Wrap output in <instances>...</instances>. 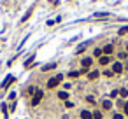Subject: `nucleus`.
Masks as SVG:
<instances>
[{
  "label": "nucleus",
  "mask_w": 128,
  "mask_h": 119,
  "mask_svg": "<svg viewBox=\"0 0 128 119\" xmlns=\"http://www.w3.org/2000/svg\"><path fill=\"white\" fill-rule=\"evenodd\" d=\"M42 96H44V91H40V89H37L35 95H33V98H32V105H39L40 100H42Z\"/></svg>",
  "instance_id": "obj_1"
},
{
  "label": "nucleus",
  "mask_w": 128,
  "mask_h": 119,
  "mask_svg": "<svg viewBox=\"0 0 128 119\" xmlns=\"http://www.w3.org/2000/svg\"><path fill=\"white\" fill-rule=\"evenodd\" d=\"M12 81H14V77H12V75H7V77H5V81L2 82V89H7V88H9V84L12 82Z\"/></svg>",
  "instance_id": "obj_2"
},
{
  "label": "nucleus",
  "mask_w": 128,
  "mask_h": 119,
  "mask_svg": "<svg viewBox=\"0 0 128 119\" xmlns=\"http://www.w3.org/2000/svg\"><path fill=\"white\" fill-rule=\"evenodd\" d=\"M121 70H123V65L121 63H114V65H112V72H114V74H121Z\"/></svg>",
  "instance_id": "obj_3"
},
{
  "label": "nucleus",
  "mask_w": 128,
  "mask_h": 119,
  "mask_svg": "<svg viewBox=\"0 0 128 119\" xmlns=\"http://www.w3.org/2000/svg\"><path fill=\"white\" fill-rule=\"evenodd\" d=\"M81 119H93V112H89V110H82V112H81Z\"/></svg>",
  "instance_id": "obj_4"
},
{
  "label": "nucleus",
  "mask_w": 128,
  "mask_h": 119,
  "mask_svg": "<svg viewBox=\"0 0 128 119\" xmlns=\"http://www.w3.org/2000/svg\"><path fill=\"white\" fill-rule=\"evenodd\" d=\"M58 82H60V81H58L56 77H53V79H49V81H48V88H56V86H58Z\"/></svg>",
  "instance_id": "obj_5"
},
{
  "label": "nucleus",
  "mask_w": 128,
  "mask_h": 119,
  "mask_svg": "<svg viewBox=\"0 0 128 119\" xmlns=\"http://www.w3.org/2000/svg\"><path fill=\"white\" fill-rule=\"evenodd\" d=\"M81 63H82V67H84V68H88V67L91 65V58H88V56H86V58H82V60H81Z\"/></svg>",
  "instance_id": "obj_6"
},
{
  "label": "nucleus",
  "mask_w": 128,
  "mask_h": 119,
  "mask_svg": "<svg viewBox=\"0 0 128 119\" xmlns=\"http://www.w3.org/2000/svg\"><path fill=\"white\" fill-rule=\"evenodd\" d=\"M102 107H104L105 110H111V109H112V102H109V100H104V102H102Z\"/></svg>",
  "instance_id": "obj_7"
},
{
  "label": "nucleus",
  "mask_w": 128,
  "mask_h": 119,
  "mask_svg": "<svg viewBox=\"0 0 128 119\" xmlns=\"http://www.w3.org/2000/svg\"><path fill=\"white\" fill-rule=\"evenodd\" d=\"M100 60V65H107V63H111V56H102V58H98Z\"/></svg>",
  "instance_id": "obj_8"
},
{
  "label": "nucleus",
  "mask_w": 128,
  "mask_h": 119,
  "mask_svg": "<svg viewBox=\"0 0 128 119\" xmlns=\"http://www.w3.org/2000/svg\"><path fill=\"white\" fill-rule=\"evenodd\" d=\"M96 77H98V72H96V70H91V72L88 74V79H89V81H93V79H96Z\"/></svg>",
  "instance_id": "obj_9"
},
{
  "label": "nucleus",
  "mask_w": 128,
  "mask_h": 119,
  "mask_svg": "<svg viewBox=\"0 0 128 119\" xmlns=\"http://www.w3.org/2000/svg\"><path fill=\"white\" fill-rule=\"evenodd\" d=\"M112 49H114V47H112V44H107V46H105V47H104V53H105V54H107V56H109V54L112 53Z\"/></svg>",
  "instance_id": "obj_10"
},
{
  "label": "nucleus",
  "mask_w": 128,
  "mask_h": 119,
  "mask_svg": "<svg viewBox=\"0 0 128 119\" xmlns=\"http://www.w3.org/2000/svg\"><path fill=\"white\" fill-rule=\"evenodd\" d=\"M53 68H56V63H49V65H46V67H42V70H44V72L53 70Z\"/></svg>",
  "instance_id": "obj_11"
},
{
  "label": "nucleus",
  "mask_w": 128,
  "mask_h": 119,
  "mask_svg": "<svg viewBox=\"0 0 128 119\" xmlns=\"http://www.w3.org/2000/svg\"><path fill=\"white\" fill-rule=\"evenodd\" d=\"M30 14H32V9H30V11H26V14H25V16L23 18H21V23H25V21L30 18Z\"/></svg>",
  "instance_id": "obj_12"
},
{
  "label": "nucleus",
  "mask_w": 128,
  "mask_h": 119,
  "mask_svg": "<svg viewBox=\"0 0 128 119\" xmlns=\"http://www.w3.org/2000/svg\"><path fill=\"white\" fill-rule=\"evenodd\" d=\"M79 74H81L79 70H72V72H69V77H77Z\"/></svg>",
  "instance_id": "obj_13"
},
{
  "label": "nucleus",
  "mask_w": 128,
  "mask_h": 119,
  "mask_svg": "<svg viewBox=\"0 0 128 119\" xmlns=\"http://www.w3.org/2000/svg\"><path fill=\"white\" fill-rule=\"evenodd\" d=\"M107 16H109L107 12H96L95 14V18H107Z\"/></svg>",
  "instance_id": "obj_14"
},
{
  "label": "nucleus",
  "mask_w": 128,
  "mask_h": 119,
  "mask_svg": "<svg viewBox=\"0 0 128 119\" xmlns=\"http://www.w3.org/2000/svg\"><path fill=\"white\" fill-rule=\"evenodd\" d=\"M93 119H102V112H100V110H96V112H93Z\"/></svg>",
  "instance_id": "obj_15"
},
{
  "label": "nucleus",
  "mask_w": 128,
  "mask_h": 119,
  "mask_svg": "<svg viewBox=\"0 0 128 119\" xmlns=\"http://www.w3.org/2000/svg\"><path fill=\"white\" fill-rule=\"evenodd\" d=\"M2 112H4V116H5V119L9 117V114H7V107H5V103H2Z\"/></svg>",
  "instance_id": "obj_16"
},
{
  "label": "nucleus",
  "mask_w": 128,
  "mask_h": 119,
  "mask_svg": "<svg viewBox=\"0 0 128 119\" xmlns=\"http://www.w3.org/2000/svg\"><path fill=\"white\" fill-rule=\"evenodd\" d=\"M102 53H104V51H102V49H98V47H96V49L93 51V54H95V56H100Z\"/></svg>",
  "instance_id": "obj_17"
},
{
  "label": "nucleus",
  "mask_w": 128,
  "mask_h": 119,
  "mask_svg": "<svg viewBox=\"0 0 128 119\" xmlns=\"http://www.w3.org/2000/svg\"><path fill=\"white\" fill-rule=\"evenodd\" d=\"M58 96H60V98H63V100H65V98H67V96H69V95H67L65 91H60V93H58Z\"/></svg>",
  "instance_id": "obj_18"
},
{
  "label": "nucleus",
  "mask_w": 128,
  "mask_h": 119,
  "mask_svg": "<svg viewBox=\"0 0 128 119\" xmlns=\"http://www.w3.org/2000/svg\"><path fill=\"white\" fill-rule=\"evenodd\" d=\"M123 33H128V26H123L121 30H119V35H123Z\"/></svg>",
  "instance_id": "obj_19"
},
{
  "label": "nucleus",
  "mask_w": 128,
  "mask_h": 119,
  "mask_svg": "<svg viewBox=\"0 0 128 119\" xmlns=\"http://www.w3.org/2000/svg\"><path fill=\"white\" fill-rule=\"evenodd\" d=\"M119 95H121V96H123V98H125V96L128 95V89H125V88H123V89H121V91H119Z\"/></svg>",
  "instance_id": "obj_20"
},
{
  "label": "nucleus",
  "mask_w": 128,
  "mask_h": 119,
  "mask_svg": "<svg viewBox=\"0 0 128 119\" xmlns=\"http://www.w3.org/2000/svg\"><path fill=\"white\" fill-rule=\"evenodd\" d=\"M86 46H88V44H82V46H79V47H77V53H82V51H84V47H86Z\"/></svg>",
  "instance_id": "obj_21"
},
{
  "label": "nucleus",
  "mask_w": 128,
  "mask_h": 119,
  "mask_svg": "<svg viewBox=\"0 0 128 119\" xmlns=\"http://www.w3.org/2000/svg\"><path fill=\"white\" fill-rule=\"evenodd\" d=\"M86 100H88L89 103H95V102H96V100L93 98V96H91V95H89V96H86Z\"/></svg>",
  "instance_id": "obj_22"
},
{
  "label": "nucleus",
  "mask_w": 128,
  "mask_h": 119,
  "mask_svg": "<svg viewBox=\"0 0 128 119\" xmlns=\"http://www.w3.org/2000/svg\"><path fill=\"white\" fill-rule=\"evenodd\" d=\"M28 93H30V95H35V88L30 86V88H28Z\"/></svg>",
  "instance_id": "obj_23"
},
{
  "label": "nucleus",
  "mask_w": 128,
  "mask_h": 119,
  "mask_svg": "<svg viewBox=\"0 0 128 119\" xmlns=\"http://www.w3.org/2000/svg\"><path fill=\"white\" fill-rule=\"evenodd\" d=\"M112 119H123L121 114H112Z\"/></svg>",
  "instance_id": "obj_24"
},
{
  "label": "nucleus",
  "mask_w": 128,
  "mask_h": 119,
  "mask_svg": "<svg viewBox=\"0 0 128 119\" xmlns=\"http://www.w3.org/2000/svg\"><path fill=\"white\" fill-rule=\"evenodd\" d=\"M104 74H105V75H107V77H111V75H112V74H114V72H112V70H105Z\"/></svg>",
  "instance_id": "obj_25"
},
{
  "label": "nucleus",
  "mask_w": 128,
  "mask_h": 119,
  "mask_svg": "<svg viewBox=\"0 0 128 119\" xmlns=\"http://www.w3.org/2000/svg\"><path fill=\"white\" fill-rule=\"evenodd\" d=\"M118 95H119V91H116V89H114V91H112V93H111V96H112V98H116V96H118Z\"/></svg>",
  "instance_id": "obj_26"
},
{
  "label": "nucleus",
  "mask_w": 128,
  "mask_h": 119,
  "mask_svg": "<svg viewBox=\"0 0 128 119\" xmlns=\"http://www.w3.org/2000/svg\"><path fill=\"white\" fill-rule=\"evenodd\" d=\"M65 105L69 107V109H72V107H74V103H72V102H65Z\"/></svg>",
  "instance_id": "obj_27"
},
{
  "label": "nucleus",
  "mask_w": 128,
  "mask_h": 119,
  "mask_svg": "<svg viewBox=\"0 0 128 119\" xmlns=\"http://www.w3.org/2000/svg\"><path fill=\"white\" fill-rule=\"evenodd\" d=\"M118 58H121V60H125V58H126V54H125V53H119V54H118Z\"/></svg>",
  "instance_id": "obj_28"
},
{
  "label": "nucleus",
  "mask_w": 128,
  "mask_h": 119,
  "mask_svg": "<svg viewBox=\"0 0 128 119\" xmlns=\"http://www.w3.org/2000/svg\"><path fill=\"white\" fill-rule=\"evenodd\" d=\"M125 114H126V116H128V102H126V103H125Z\"/></svg>",
  "instance_id": "obj_29"
},
{
  "label": "nucleus",
  "mask_w": 128,
  "mask_h": 119,
  "mask_svg": "<svg viewBox=\"0 0 128 119\" xmlns=\"http://www.w3.org/2000/svg\"><path fill=\"white\" fill-rule=\"evenodd\" d=\"M126 51H128V44H126Z\"/></svg>",
  "instance_id": "obj_30"
}]
</instances>
